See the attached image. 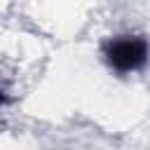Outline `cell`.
Returning <instances> with one entry per match:
<instances>
[{
	"mask_svg": "<svg viewBox=\"0 0 150 150\" xmlns=\"http://www.w3.org/2000/svg\"><path fill=\"white\" fill-rule=\"evenodd\" d=\"M148 54H150L148 42L141 35H117V38H110L103 47L105 63L110 66V70L122 75L143 68L148 61Z\"/></svg>",
	"mask_w": 150,
	"mask_h": 150,
	"instance_id": "1",
	"label": "cell"
}]
</instances>
